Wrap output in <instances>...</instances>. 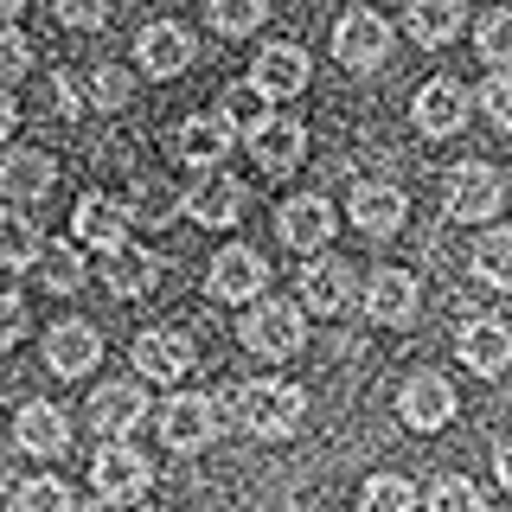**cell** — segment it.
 Here are the masks:
<instances>
[{
	"label": "cell",
	"mask_w": 512,
	"mask_h": 512,
	"mask_svg": "<svg viewBox=\"0 0 512 512\" xmlns=\"http://www.w3.org/2000/svg\"><path fill=\"white\" fill-rule=\"evenodd\" d=\"M231 416L250 429V436L276 442V436H288V429L308 416V391H295V384H282V378L237 384V391H231Z\"/></svg>",
	"instance_id": "cell-1"
},
{
	"label": "cell",
	"mask_w": 512,
	"mask_h": 512,
	"mask_svg": "<svg viewBox=\"0 0 512 512\" xmlns=\"http://www.w3.org/2000/svg\"><path fill=\"white\" fill-rule=\"evenodd\" d=\"M218 429H224V410L212 404V397H199V391L167 397V410H160V442H167L173 455H199V448H212Z\"/></svg>",
	"instance_id": "cell-2"
},
{
	"label": "cell",
	"mask_w": 512,
	"mask_h": 512,
	"mask_svg": "<svg viewBox=\"0 0 512 512\" xmlns=\"http://www.w3.org/2000/svg\"><path fill=\"white\" fill-rule=\"evenodd\" d=\"M244 346L256 359H288V352L308 346V320H301V308H288V301H256L250 320H244Z\"/></svg>",
	"instance_id": "cell-3"
},
{
	"label": "cell",
	"mask_w": 512,
	"mask_h": 512,
	"mask_svg": "<svg viewBox=\"0 0 512 512\" xmlns=\"http://www.w3.org/2000/svg\"><path fill=\"white\" fill-rule=\"evenodd\" d=\"M442 205H448V218L480 224V218H493V212L506 205V186H500V173H493V167L468 160V167H455V173L442 180Z\"/></svg>",
	"instance_id": "cell-4"
},
{
	"label": "cell",
	"mask_w": 512,
	"mask_h": 512,
	"mask_svg": "<svg viewBox=\"0 0 512 512\" xmlns=\"http://www.w3.org/2000/svg\"><path fill=\"white\" fill-rule=\"evenodd\" d=\"M90 480H96V493H103L109 506H128V500H141V493L154 487V468H148V455H141V448L109 442L103 455L90 461Z\"/></svg>",
	"instance_id": "cell-5"
},
{
	"label": "cell",
	"mask_w": 512,
	"mask_h": 512,
	"mask_svg": "<svg viewBox=\"0 0 512 512\" xmlns=\"http://www.w3.org/2000/svg\"><path fill=\"white\" fill-rule=\"evenodd\" d=\"M192 359H199L192 340H186V333H173V327H148L135 340V372L148 378V384H180L192 372Z\"/></svg>",
	"instance_id": "cell-6"
},
{
	"label": "cell",
	"mask_w": 512,
	"mask_h": 512,
	"mask_svg": "<svg viewBox=\"0 0 512 512\" xmlns=\"http://www.w3.org/2000/svg\"><path fill=\"white\" fill-rule=\"evenodd\" d=\"M237 212H244V186H237L231 173L205 167L199 180L186 186V218L205 224V231H224V224H237Z\"/></svg>",
	"instance_id": "cell-7"
},
{
	"label": "cell",
	"mask_w": 512,
	"mask_h": 512,
	"mask_svg": "<svg viewBox=\"0 0 512 512\" xmlns=\"http://www.w3.org/2000/svg\"><path fill=\"white\" fill-rule=\"evenodd\" d=\"M71 231H77V244H90V250L109 256V250L128 244V205L109 199V192H84L77 212H71Z\"/></svg>",
	"instance_id": "cell-8"
},
{
	"label": "cell",
	"mask_w": 512,
	"mask_h": 512,
	"mask_svg": "<svg viewBox=\"0 0 512 512\" xmlns=\"http://www.w3.org/2000/svg\"><path fill=\"white\" fill-rule=\"evenodd\" d=\"M96 359H103V333H96L90 320H58V327L45 333V365H52L58 378H84V372H96Z\"/></svg>",
	"instance_id": "cell-9"
},
{
	"label": "cell",
	"mask_w": 512,
	"mask_h": 512,
	"mask_svg": "<svg viewBox=\"0 0 512 512\" xmlns=\"http://www.w3.org/2000/svg\"><path fill=\"white\" fill-rule=\"evenodd\" d=\"M455 384H448L442 372H416L404 384V397H397V416H404L410 429H442V423H455Z\"/></svg>",
	"instance_id": "cell-10"
},
{
	"label": "cell",
	"mask_w": 512,
	"mask_h": 512,
	"mask_svg": "<svg viewBox=\"0 0 512 512\" xmlns=\"http://www.w3.org/2000/svg\"><path fill=\"white\" fill-rule=\"evenodd\" d=\"M141 416H148V391H141L135 378H116V384H103V391L90 397V429L109 436V442H122Z\"/></svg>",
	"instance_id": "cell-11"
},
{
	"label": "cell",
	"mask_w": 512,
	"mask_h": 512,
	"mask_svg": "<svg viewBox=\"0 0 512 512\" xmlns=\"http://www.w3.org/2000/svg\"><path fill=\"white\" fill-rule=\"evenodd\" d=\"M269 282V263L256 250H218L212 256V276H205V288H212V301H256Z\"/></svg>",
	"instance_id": "cell-12"
},
{
	"label": "cell",
	"mask_w": 512,
	"mask_h": 512,
	"mask_svg": "<svg viewBox=\"0 0 512 512\" xmlns=\"http://www.w3.org/2000/svg\"><path fill=\"white\" fill-rule=\"evenodd\" d=\"M333 52H340V64H352V71H372V64L391 58V26H384L378 13H346V20L333 26Z\"/></svg>",
	"instance_id": "cell-13"
},
{
	"label": "cell",
	"mask_w": 512,
	"mask_h": 512,
	"mask_svg": "<svg viewBox=\"0 0 512 512\" xmlns=\"http://www.w3.org/2000/svg\"><path fill=\"white\" fill-rule=\"evenodd\" d=\"M333 224H340V212H333L320 192H301V199H288L276 212V231H282L288 250H320L333 237Z\"/></svg>",
	"instance_id": "cell-14"
},
{
	"label": "cell",
	"mask_w": 512,
	"mask_h": 512,
	"mask_svg": "<svg viewBox=\"0 0 512 512\" xmlns=\"http://www.w3.org/2000/svg\"><path fill=\"white\" fill-rule=\"evenodd\" d=\"M468 109H474V96L461 90L455 77H436V84L416 90V128H423V135H461V128H468Z\"/></svg>",
	"instance_id": "cell-15"
},
{
	"label": "cell",
	"mask_w": 512,
	"mask_h": 512,
	"mask_svg": "<svg viewBox=\"0 0 512 512\" xmlns=\"http://www.w3.org/2000/svg\"><path fill=\"white\" fill-rule=\"evenodd\" d=\"M192 52H199V45H192V32L173 26V20H154V26L135 39V64H141L148 77H180L186 64H192Z\"/></svg>",
	"instance_id": "cell-16"
},
{
	"label": "cell",
	"mask_w": 512,
	"mask_h": 512,
	"mask_svg": "<svg viewBox=\"0 0 512 512\" xmlns=\"http://www.w3.org/2000/svg\"><path fill=\"white\" fill-rule=\"evenodd\" d=\"M13 442L26 448V455H64L71 448V423H64L58 404H45V397H32V404H20V416H13Z\"/></svg>",
	"instance_id": "cell-17"
},
{
	"label": "cell",
	"mask_w": 512,
	"mask_h": 512,
	"mask_svg": "<svg viewBox=\"0 0 512 512\" xmlns=\"http://www.w3.org/2000/svg\"><path fill=\"white\" fill-rule=\"evenodd\" d=\"M52 180H58V167H52V154H39V148H13L7 160H0V199H7V205L45 199Z\"/></svg>",
	"instance_id": "cell-18"
},
{
	"label": "cell",
	"mask_w": 512,
	"mask_h": 512,
	"mask_svg": "<svg viewBox=\"0 0 512 512\" xmlns=\"http://www.w3.org/2000/svg\"><path fill=\"white\" fill-rule=\"evenodd\" d=\"M250 84L276 103V96H295V90H308V52L301 45H263V58H256V71H250Z\"/></svg>",
	"instance_id": "cell-19"
},
{
	"label": "cell",
	"mask_w": 512,
	"mask_h": 512,
	"mask_svg": "<svg viewBox=\"0 0 512 512\" xmlns=\"http://www.w3.org/2000/svg\"><path fill=\"white\" fill-rule=\"evenodd\" d=\"M404 212H410V205H404V192H397V186H384V180H365L359 192H352V205H346V218L359 224L365 237H391L397 224H404Z\"/></svg>",
	"instance_id": "cell-20"
},
{
	"label": "cell",
	"mask_w": 512,
	"mask_h": 512,
	"mask_svg": "<svg viewBox=\"0 0 512 512\" xmlns=\"http://www.w3.org/2000/svg\"><path fill=\"white\" fill-rule=\"evenodd\" d=\"M461 365L480 372V378L506 372L512 365V327L506 320H468V327H461Z\"/></svg>",
	"instance_id": "cell-21"
},
{
	"label": "cell",
	"mask_w": 512,
	"mask_h": 512,
	"mask_svg": "<svg viewBox=\"0 0 512 512\" xmlns=\"http://www.w3.org/2000/svg\"><path fill=\"white\" fill-rule=\"evenodd\" d=\"M365 314L384 320V327H404L416 314V276L410 269H372V282H365Z\"/></svg>",
	"instance_id": "cell-22"
},
{
	"label": "cell",
	"mask_w": 512,
	"mask_h": 512,
	"mask_svg": "<svg viewBox=\"0 0 512 512\" xmlns=\"http://www.w3.org/2000/svg\"><path fill=\"white\" fill-rule=\"evenodd\" d=\"M250 154H256V167H269V173H288L301 154H308V128H301L295 116H269V122L250 135Z\"/></svg>",
	"instance_id": "cell-23"
},
{
	"label": "cell",
	"mask_w": 512,
	"mask_h": 512,
	"mask_svg": "<svg viewBox=\"0 0 512 512\" xmlns=\"http://www.w3.org/2000/svg\"><path fill=\"white\" fill-rule=\"evenodd\" d=\"M346 301H352V276H346V263L320 256V263L301 269V308H314V314H340Z\"/></svg>",
	"instance_id": "cell-24"
},
{
	"label": "cell",
	"mask_w": 512,
	"mask_h": 512,
	"mask_svg": "<svg viewBox=\"0 0 512 512\" xmlns=\"http://www.w3.org/2000/svg\"><path fill=\"white\" fill-rule=\"evenodd\" d=\"M160 282V256H148V250H109L103 256V288H109V295H148V288Z\"/></svg>",
	"instance_id": "cell-25"
},
{
	"label": "cell",
	"mask_w": 512,
	"mask_h": 512,
	"mask_svg": "<svg viewBox=\"0 0 512 512\" xmlns=\"http://www.w3.org/2000/svg\"><path fill=\"white\" fill-rule=\"evenodd\" d=\"M231 122L224 116H186V128H180V160L186 167H218L224 154H231Z\"/></svg>",
	"instance_id": "cell-26"
},
{
	"label": "cell",
	"mask_w": 512,
	"mask_h": 512,
	"mask_svg": "<svg viewBox=\"0 0 512 512\" xmlns=\"http://www.w3.org/2000/svg\"><path fill=\"white\" fill-rule=\"evenodd\" d=\"M404 26H410L416 45H448L461 32V0H410Z\"/></svg>",
	"instance_id": "cell-27"
},
{
	"label": "cell",
	"mask_w": 512,
	"mask_h": 512,
	"mask_svg": "<svg viewBox=\"0 0 512 512\" xmlns=\"http://www.w3.org/2000/svg\"><path fill=\"white\" fill-rule=\"evenodd\" d=\"M39 224L32 218H20L7 205V212H0V269H26V263H39Z\"/></svg>",
	"instance_id": "cell-28"
},
{
	"label": "cell",
	"mask_w": 512,
	"mask_h": 512,
	"mask_svg": "<svg viewBox=\"0 0 512 512\" xmlns=\"http://www.w3.org/2000/svg\"><path fill=\"white\" fill-rule=\"evenodd\" d=\"M39 282L52 288V295L84 288V256H77V244H45V250H39Z\"/></svg>",
	"instance_id": "cell-29"
},
{
	"label": "cell",
	"mask_w": 512,
	"mask_h": 512,
	"mask_svg": "<svg viewBox=\"0 0 512 512\" xmlns=\"http://www.w3.org/2000/svg\"><path fill=\"white\" fill-rule=\"evenodd\" d=\"M13 512H71V487L58 474H32L13 487Z\"/></svg>",
	"instance_id": "cell-30"
},
{
	"label": "cell",
	"mask_w": 512,
	"mask_h": 512,
	"mask_svg": "<svg viewBox=\"0 0 512 512\" xmlns=\"http://www.w3.org/2000/svg\"><path fill=\"white\" fill-rule=\"evenodd\" d=\"M474 276L493 288H512V231H487L474 244Z\"/></svg>",
	"instance_id": "cell-31"
},
{
	"label": "cell",
	"mask_w": 512,
	"mask_h": 512,
	"mask_svg": "<svg viewBox=\"0 0 512 512\" xmlns=\"http://www.w3.org/2000/svg\"><path fill=\"white\" fill-rule=\"evenodd\" d=\"M224 122H231V135H237V128L256 135V128L269 122V96L256 84H231V90H224Z\"/></svg>",
	"instance_id": "cell-32"
},
{
	"label": "cell",
	"mask_w": 512,
	"mask_h": 512,
	"mask_svg": "<svg viewBox=\"0 0 512 512\" xmlns=\"http://www.w3.org/2000/svg\"><path fill=\"white\" fill-rule=\"evenodd\" d=\"M365 512H416V487L404 474H372L365 480Z\"/></svg>",
	"instance_id": "cell-33"
},
{
	"label": "cell",
	"mask_w": 512,
	"mask_h": 512,
	"mask_svg": "<svg viewBox=\"0 0 512 512\" xmlns=\"http://www.w3.org/2000/svg\"><path fill=\"white\" fill-rule=\"evenodd\" d=\"M205 13H212V26L224 32V39H237V32H256L269 20V0H212Z\"/></svg>",
	"instance_id": "cell-34"
},
{
	"label": "cell",
	"mask_w": 512,
	"mask_h": 512,
	"mask_svg": "<svg viewBox=\"0 0 512 512\" xmlns=\"http://www.w3.org/2000/svg\"><path fill=\"white\" fill-rule=\"evenodd\" d=\"M429 512H480V487L468 474H436V487H429Z\"/></svg>",
	"instance_id": "cell-35"
},
{
	"label": "cell",
	"mask_w": 512,
	"mask_h": 512,
	"mask_svg": "<svg viewBox=\"0 0 512 512\" xmlns=\"http://www.w3.org/2000/svg\"><path fill=\"white\" fill-rule=\"evenodd\" d=\"M128 96H135V77H128L122 64H103V71L90 77V103H96V109H122Z\"/></svg>",
	"instance_id": "cell-36"
},
{
	"label": "cell",
	"mask_w": 512,
	"mask_h": 512,
	"mask_svg": "<svg viewBox=\"0 0 512 512\" xmlns=\"http://www.w3.org/2000/svg\"><path fill=\"white\" fill-rule=\"evenodd\" d=\"M480 58L512 71V13H487V20H480Z\"/></svg>",
	"instance_id": "cell-37"
},
{
	"label": "cell",
	"mask_w": 512,
	"mask_h": 512,
	"mask_svg": "<svg viewBox=\"0 0 512 512\" xmlns=\"http://www.w3.org/2000/svg\"><path fill=\"white\" fill-rule=\"evenodd\" d=\"M26 71H32V45H26L13 26H0V90H7V84H20Z\"/></svg>",
	"instance_id": "cell-38"
},
{
	"label": "cell",
	"mask_w": 512,
	"mask_h": 512,
	"mask_svg": "<svg viewBox=\"0 0 512 512\" xmlns=\"http://www.w3.org/2000/svg\"><path fill=\"white\" fill-rule=\"evenodd\" d=\"M480 109L493 116V128H512V71H493L480 84Z\"/></svg>",
	"instance_id": "cell-39"
},
{
	"label": "cell",
	"mask_w": 512,
	"mask_h": 512,
	"mask_svg": "<svg viewBox=\"0 0 512 512\" xmlns=\"http://www.w3.org/2000/svg\"><path fill=\"white\" fill-rule=\"evenodd\" d=\"M52 7H58V20L77 26V32H96L109 20V0H52Z\"/></svg>",
	"instance_id": "cell-40"
},
{
	"label": "cell",
	"mask_w": 512,
	"mask_h": 512,
	"mask_svg": "<svg viewBox=\"0 0 512 512\" xmlns=\"http://www.w3.org/2000/svg\"><path fill=\"white\" fill-rule=\"evenodd\" d=\"M20 333H26V301L0 288V346H13V340H20Z\"/></svg>",
	"instance_id": "cell-41"
},
{
	"label": "cell",
	"mask_w": 512,
	"mask_h": 512,
	"mask_svg": "<svg viewBox=\"0 0 512 512\" xmlns=\"http://www.w3.org/2000/svg\"><path fill=\"white\" fill-rule=\"evenodd\" d=\"M493 474H500V487L512 493V436L500 442V455H493Z\"/></svg>",
	"instance_id": "cell-42"
},
{
	"label": "cell",
	"mask_w": 512,
	"mask_h": 512,
	"mask_svg": "<svg viewBox=\"0 0 512 512\" xmlns=\"http://www.w3.org/2000/svg\"><path fill=\"white\" fill-rule=\"evenodd\" d=\"M52 96H58V109H64V116H77V84H71V77H58Z\"/></svg>",
	"instance_id": "cell-43"
},
{
	"label": "cell",
	"mask_w": 512,
	"mask_h": 512,
	"mask_svg": "<svg viewBox=\"0 0 512 512\" xmlns=\"http://www.w3.org/2000/svg\"><path fill=\"white\" fill-rule=\"evenodd\" d=\"M13 122H20V109H13V96H7V90H0V141H7V135H13Z\"/></svg>",
	"instance_id": "cell-44"
},
{
	"label": "cell",
	"mask_w": 512,
	"mask_h": 512,
	"mask_svg": "<svg viewBox=\"0 0 512 512\" xmlns=\"http://www.w3.org/2000/svg\"><path fill=\"white\" fill-rule=\"evenodd\" d=\"M20 7H26V0H0V26H7V20H13Z\"/></svg>",
	"instance_id": "cell-45"
}]
</instances>
